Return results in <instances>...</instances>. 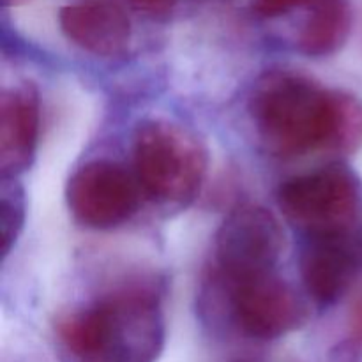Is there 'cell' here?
Returning <instances> with one entry per match:
<instances>
[{
  "label": "cell",
  "instance_id": "cell-7",
  "mask_svg": "<svg viewBox=\"0 0 362 362\" xmlns=\"http://www.w3.org/2000/svg\"><path fill=\"white\" fill-rule=\"evenodd\" d=\"M225 283L233 320L250 338L278 339L306 324V304L276 271Z\"/></svg>",
  "mask_w": 362,
  "mask_h": 362
},
{
  "label": "cell",
  "instance_id": "cell-15",
  "mask_svg": "<svg viewBox=\"0 0 362 362\" xmlns=\"http://www.w3.org/2000/svg\"><path fill=\"white\" fill-rule=\"evenodd\" d=\"M177 0H129L134 9L147 14H165L175 6Z\"/></svg>",
  "mask_w": 362,
  "mask_h": 362
},
{
  "label": "cell",
  "instance_id": "cell-5",
  "mask_svg": "<svg viewBox=\"0 0 362 362\" xmlns=\"http://www.w3.org/2000/svg\"><path fill=\"white\" fill-rule=\"evenodd\" d=\"M285 247L278 218L262 205L233 209L216 232L214 265L223 281L274 272Z\"/></svg>",
  "mask_w": 362,
  "mask_h": 362
},
{
  "label": "cell",
  "instance_id": "cell-11",
  "mask_svg": "<svg viewBox=\"0 0 362 362\" xmlns=\"http://www.w3.org/2000/svg\"><path fill=\"white\" fill-rule=\"evenodd\" d=\"M352 30L350 0H318L299 34V49L308 57L334 55Z\"/></svg>",
  "mask_w": 362,
  "mask_h": 362
},
{
  "label": "cell",
  "instance_id": "cell-9",
  "mask_svg": "<svg viewBox=\"0 0 362 362\" xmlns=\"http://www.w3.org/2000/svg\"><path fill=\"white\" fill-rule=\"evenodd\" d=\"M60 30L98 57H119L131 41V21L117 0H76L59 13Z\"/></svg>",
  "mask_w": 362,
  "mask_h": 362
},
{
  "label": "cell",
  "instance_id": "cell-10",
  "mask_svg": "<svg viewBox=\"0 0 362 362\" xmlns=\"http://www.w3.org/2000/svg\"><path fill=\"white\" fill-rule=\"evenodd\" d=\"M41 124L39 92L30 81L6 88L0 98V170L4 179L27 172L35 159Z\"/></svg>",
  "mask_w": 362,
  "mask_h": 362
},
{
  "label": "cell",
  "instance_id": "cell-3",
  "mask_svg": "<svg viewBox=\"0 0 362 362\" xmlns=\"http://www.w3.org/2000/svg\"><path fill=\"white\" fill-rule=\"evenodd\" d=\"M278 205L306 237L362 228V184L339 163L286 180L278 191Z\"/></svg>",
  "mask_w": 362,
  "mask_h": 362
},
{
  "label": "cell",
  "instance_id": "cell-14",
  "mask_svg": "<svg viewBox=\"0 0 362 362\" xmlns=\"http://www.w3.org/2000/svg\"><path fill=\"white\" fill-rule=\"evenodd\" d=\"M349 331L350 341L356 343L357 346H362V288L357 292L352 308H350Z\"/></svg>",
  "mask_w": 362,
  "mask_h": 362
},
{
  "label": "cell",
  "instance_id": "cell-6",
  "mask_svg": "<svg viewBox=\"0 0 362 362\" xmlns=\"http://www.w3.org/2000/svg\"><path fill=\"white\" fill-rule=\"evenodd\" d=\"M141 187L119 163L94 159L73 172L66 204L74 221L85 228L112 230L129 221L141 205Z\"/></svg>",
  "mask_w": 362,
  "mask_h": 362
},
{
  "label": "cell",
  "instance_id": "cell-16",
  "mask_svg": "<svg viewBox=\"0 0 362 362\" xmlns=\"http://www.w3.org/2000/svg\"><path fill=\"white\" fill-rule=\"evenodd\" d=\"M2 2L6 7H18V6H23V4H27L28 0H2Z\"/></svg>",
  "mask_w": 362,
  "mask_h": 362
},
{
  "label": "cell",
  "instance_id": "cell-12",
  "mask_svg": "<svg viewBox=\"0 0 362 362\" xmlns=\"http://www.w3.org/2000/svg\"><path fill=\"white\" fill-rule=\"evenodd\" d=\"M25 219L23 193L18 187L2 189V251L9 253L13 243H16Z\"/></svg>",
  "mask_w": 362,
  "mask_h": 362
},
{
  "label": "cell",
  "instance_id": "cell-4",
  "mask_svg": "<svg viewBox=\"0 0 362 362\" xmlns=\"http://www.w3.org/2000/svg\"><path fill=\"white\" fill-rule=\"evenodd\" d=\"M110 310L105 352L90 362H156L165 346L161 292L147 283L120 286L105 296Z\"/></svg>",
  "mask_w": 362,
  "mask_h": 362
},
{
  "label": "cell",
  "instance_id": "cell-8",
  "mask_svg": "<svg viewBox=\"0 0 362 362\" xmlns=\"http://www.w3.org/2000/svg\"><path fill=\"white\" fill-rule=\"evenodd\" d=\"M299 264L308 293L320 306L338 303L362 271V228L306 237Z\"/></svg>",
  "mask_w": 362,
  "mask_h": 362
},
{
  "label": "cell",
  "instance_id": "cell-1",
  "mask_svg": "<svg viewBox=\"0 0 362 362\" xmlns=\"http://www.w3.org/2000/svg\"><path fill=\"white\" fill-rule=\"evenodd\" d=\"M265 147L279 158L317 151L352 154L362 145V101L290 69L262 74L247 103Z\"/></svg>",
  "mask_w": 362,
  "mask_h": 362
},
{
  "label": "cell",
  "instance_id": "cell-13",
  "mask_svg": "<svg viewBox=\"0 0 362 362\" xmlns=\"http://www.w3.org/2000/svg\"><path fill=\"white\" fill-rule=\"evenodd\" d=\"M318 0H251V6L257 14L264 18H276L286 14L299 6L313 7Z\"/></svg>",
  "mask_w": 362,
  "mask_h": 362
},
{
  "label": "cell",
  "instance_id": "cell-2",
  "mask_svg": "<svg viewBox=\"0 0 362 362\" xmlns=\"http://www.w3.org/2000/svg\"><path fill=\"white\" fill-rule=\"evenodd\" d=\"M133 165L144 194L158 204L184 207L200 193L209 154L189 129L152 119L138 124L134 131Z\"/></svg>",
  "mask_w": 362,
  "mask_h": 362
}]
</instances>
